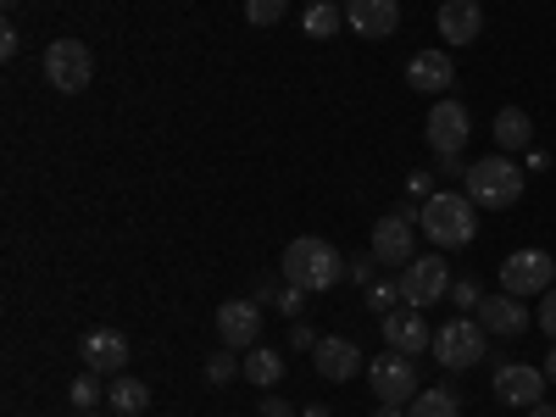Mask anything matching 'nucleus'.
Instances as JSON below:
<instances>
[{"instance_id":"f257e3e1","label":"nucleus","mask_w":556,"mask_h":417,"mask_svg":"<svg viewBox=\"0 0 556 417\" xmlns=\"http://www.w3.org/2000/svg\"><path fill=\"white\" fill-rule=\"evenodd\" d=\"M417 223L434 240V251H462L479 240V206L468 201V190H440L417 206Z\"/></svg>"},{"instance_id":"f03ea898","label":"nucleus","mask_w":556,"mask_h":417,"mask_svg":"<svg viewBox=\"0 0 556 417\" xmlns=\"http://www.w3.org/2000/svg\"><path fill=\"white\" fill-rule=\"evenodd\" d=\"M278 267H285V285H301L306 295H323V290H334L345 278V256L329 240H317V235L290 240L285 256H278Z\"/></svg>"},{"instance_id":"7ed1b4c3","label":"nucleus","mask_w":556,"mask_h":417,"mask_svg":"<svg viewBox=\"0 0 556 417\" xmlns=\"http://www.w3.org/2000/svg\"><path fill=\"white\" fill-rule=\"evenodd\" d=\"M462 184H468V201H473L479 212H506V206H518V201H523V167L506 156V151L468 162Z\"/></svg>"},{"instance_id":"20e7f679","label":"nucleus","mask_w":556,"mask_h":417,"mask_svg":"<svg viewBox=\"0 0 556 417\" xmlns=\"http://www.w3.org/2000/svg\"><path fill=\"white\" fill-rule=\"evenodd\" d=\"M401 306H412V312H424V306H434V301H445L451 295V267H445V256H412L406 267H401Z\"/></svg>"},{"instance_id":"39448f33","label":"nucleus","mask_w":556,"mask_h":417,"mask_svg":"<svg viewBox=\"0 0 556 417\" xmlns=\"http://www.w3.org/2000/svg\"><path fill=\"white\" fill-rule=\"evenodd\" d=\"M551 285H556V256H551V251L523 245V251H513V256L501 262V290H506V295L529 301V295H545Z\"/></svg>"},{"instance_id":"423d86ee","label":"nucleus","mask_w":556,"mask_h":417,"mask_svg":"<svg viewBox=\"0 0 556 417\" xmlns=\"http://www.w3.org/2000/svg\"><path fill=\"white\" fill-rule=\"evenodd\" d=\"M89 78H96V56H89L84 39H56L45 51V84L62 89V96H84Z\"/></svg>"},{"instance_id":"0eeeda50","label":"nucleus","mask_w":556,"mask_h":417,"mask_svg":"<svg viewBox=\"0 0 556 417\" xmlns=\"http://www.w3.org/2000/svg\"><path fill=\"white\" fill-rule=\"evenodd\" d=\"M367 384H374L379 406H406L417 395V356H401L384 345V356L367 362Z\"/></svg>"},{"instance_id":"6e6552de","label":"nucleus","mask_w":556,"mask_h":417,"mask_svg":"<svg viewBox=\"0 0 556 417\" xmlns=\"http://www.w3.org/2000/svg\"><path fill=\"white\" fill-rule=\"evenodd\" d=\"M412 245H417V206H401V212L374 223V245H367V251H374L384 267H406L417 256Z\"/></svg>"},{"instance_id":"1a4fd4ad","label":"nucleus","mask_w":556,"mask_h":417,"mask_svg":"<svg viewBox=\"0 0 556 417\" xmlns=\"http://www.w3.org/2000/svg\"><path fill=\"white\" fill-rule=\"evenodd\" d=\"M484 351H490V345H484V329H479L473 317H456V323H445V329H434V362L451 367V374L473 367Z\"/></svg>"},{"instance_id":"9d476101","label":"nucleus","mask_w":556,"mask_h":417,"mask_svg":"<svg viewBox=\"0 0 556 417\" xmlns=\"http://www.w3.org/2000/svg\"><path fill=\"white\" fill-rule=\"evenodd\" d=\"M495 401L501 406H540L551 379H545V367H529V362H501L495 367Z\"/></svg>"},{"instance_id":"9b49d317","label":"nucleus","mask_w":556,"mask_h":417,"mask_svg":"<svg viewBox=\"0 0 556 417\" xmlns=\"http://www.w3.org/2000/svg\"><path fill=\"white\" fill-rule=\"evenodd\" d=\"M468 134H473L468 106H462V101H434V112H429V123H424V139H429L434 156H462Z\"/></svg>"},{"instance_id":"f8f14e48","label":"nucleus","mask_w":556,"mask_h":417,"mask_svg":"<svg viewBox=\"0 0 556 417\" xmlns=\"http://www.w3.org/2000/svg\"><path fill=\"white\" fill-rule=\"evenodd\" d=\"M212 323H217V340H223L228 351L262 345V306H256V301H223Z\"/></svg>"},{"instance_id":"ddd939ff","label":"nucleus","mask_w":556,"mask_h":417,"mask_svg":"<svg viewBox=\"0 0 556 417\" xmlns=\"http://www.w3.org/2000/svg\"><path fill=\"white\" fill-rule=\"evenodd\" d=\"M379 323H384V345H390V351H401V356H424V351H434V329L424 323V312L395 306V312L379 317Z\"/></svg>"},{"instance_id":"4468645a","label":"nucleus","mask_w":556,"mask_h":417,"mask_svg":"<svg viewBox=\"0 0 556 417\" xmlns=\"http://www.w3.org/2000/svg\"><path fill=\"white\" fill-rule=\"evenodd\" d=\"M479 329L484 334H495V340H518L523 329H529V312H523V301L518 295H484L479 301Z\"/></svg>"},{"instance_id":"2eb2a0df","label":"nucleus","mask_w":556,"mask_h":417,"mask_svg":"<svg viewBox=\"0 0 556 417\" xmlns=\"http://www.w3.org/2000/svg\"><path fill=\"white\" fill-rule=\"evenodd\" d=\"M312 362H317V374L329 379V384H351L356 374H367V362H362V351H356L351 340H340V334H329V340H317Z\"/></svg>"},{"instance_id":"dca6fc26","label":"nucleus","mask_w":556,"mask_h":417,"mask_svg":"<svg viewBox=\"0 0 556 417\" xmlns=\"http://www.w3.org/2000/svg\"><path fill=\"white\" fill-rule=\"evenodd\" d=\"M345 23L362 39H390L401 28V7L395 0H345Z\"/></svg>"},{"instance_id":"f3484780","label":"nucleus","mask_w":556,"mask_h":417,"mask_svg":"<svg viewBox=\"0 0 556 417\" xmlns=\"http://www.w3.org/2000/svg\"><path fill=\"white\" fill-rule=\"evenodd\" d=\"M78 351H84V367H89V374H123L134 345H128L117 329H89Z\"/></svg>"},{"instance_id":"a211bd4d","label":"nucleus","mask_w":556,"mask_h":417,"mask_svg":"<svg viewBox=\"0 0 556 417\" xmlns=\"http://www.w3.org/2000/svg\"><path fill=\"white\" fill-rule=\"evenodd\" d=\"M406 84L417 89V96H445V89L456 84V62L445 51H417L406 62Z\"/></svg>"},{"instance_id":"6ab92c4d","label":"nucleus","mask_w":556,"mask_h":417,"mask_svg":"<svg viewBox=\"0 0 556 417\" xmlns=\"http://www.w3.org/2000/svg\"><path fill=\"white\" fill-rule=\"evenodd\" d=\"M440 34H445V45H473L484 34L479 0H445V7H440Z\"/></svg>"},{"instance_id":"aec40b11","label":"nucleus","mask_w":556,"mask_h":417,"mask_svg":"<svg viewBox=\"0 0 556 417\" xmlns=\"http://www.w3.org/2000/svg\"><path fill=\"white\" fill-rule=\"evenodd\" d=\"M106 406H112L117 417H139V412H151V384H146V379L117 374V379L106 384Z\"/></svg>"},{"instance_id":"412c9836","label":"nucleus","mask_w":556,"mask_h":417,"mask_svg":"<svg viewBox=\"0 0 556 417\" xmlns=\"http://www.w3.org/2000/svg\"><path fill=\"white\" fill-rule=\"evenodd\" d=\"M529 139H534V123L523 106H501L495 112V146L513 156V151H529Z\"/></svg>"},{"instance_id":"4be33fe9","label":"nucleus","mask_w":556,"mask_h":417,"mask_svg":"<svg viewBox=\"0 0 556 417\" xmlns=\"http://www.w3.org/2000/svg\"><path fill=\"white\" fill-rule=\"evenodd\" d=\"M245 379H251L256 390H273L278 379H285V356H278L273 345H251V351H245Z\"/></svg>"},{"instance_id":"5701e85b","label":"nucleus","mask_w":556,"mask_h":417,"mask_svg":"<svg viewBox=\"0 0 556 417\" xmlns=\"http://www.w3.org/2000/svg\"><path fill=\"white\" fill-rule=\"evenodd\" d=\"M301 28L312 39H334L345 28V12H340V0H312V7L301 12Z\"/></svg>"},{"instance_id":"b1692460","label":"nucleus","mask_w":556,"mask_h":417,"mask_svg":"<svg viewBox=\"0 0 556 417\" xmlns=\"http://www.w3.org/2000/svg\"><path fill=\"white\" fill-rule=\"evenodd\" d=\"M406 417H462V401H456V390H417L412 395V406H406Z\"/></svg>"},{"instance_id":"393cba45","label":"nucleus","mask_w":556,"mask_h":417,"mask_svg":"<svg viewBox=\"0 0 556 417\" xmlns=\"http://www.w3.org/2000/svg\"><path fill=\"white\" fill-rule=\"evenodd\" d=\"M245 17H251L256 28H273V23L290 17V0H245Z\"/></svg>"},{"instance_id":"a878e982","label":"nucleus","mask_w":556,"mask_h":417,"mask_svg":"<svg viewBox=\"0 0 556 417\" xmlns=\"http://www.w3.org/2000/svg\"><path fill=\"white\" fill-rule=\"evenodd\" d=\"M379 267H384V262H379L374 251H362V256H351V262H345V278L367 290V285H379Z\"/></svg>"},{"instance_id":"bb28decb","label":"nucleus","mask_w":556,"mask_h":417,"mask_svg":"<svg viewBox=\"0 0 556 417\" xmlns=\"http://www.w3.org/2000/svg\"><path fill=\"white\" fill-rule=\"evenodd\" d=\"M235 374H245V362H235V351H217V356H206V379H212V384H228Z\"/></svg>"},{"instance_id":"cd10ccee","label":"nucleus","mask_w":556,"mask_h":417,"mask_svg":"<svg viewBox=\"0 0 556 417\" xmlns=\"http://www.w3.org/2000/svg\"><path fill=\"white\" fill-rule=\"evenodd\" d=\"M101 395H106V384H101L96 374H78V379H73V406H78V412H89Z\"/></svg>"},{"instance_id":"c85d7f7f","label":"nucleus","mask_w":556,"mask_h":417,"mask_svg":"<svg viewBox=\"0 0 556 417\" xmlns=\"http://www.w3.org/2000/svg\"><path fill=\"white\" fill-rule=\"evenodd\" d=\"M395 301H401V285H367V306H374L379 317H390Z\"/></svg>"},{"instance_id":"c756f323","label":"nucleus","mask_w":556,"mask_h":417,"mask_svg":"<svg viewBox=\"0 0 556 417\" xmlns=\"http://www.w3.org/2000/svg\"><path fill=\"white\" fill-rule=\"evenodd\" d=\"M278 312H285L290 323H301V312H306V290L301 285H285V290H278V301H273Z\"/></svg>"},{"instance_id":"7c9ffc66","label":"nucleus","mask_w":556,"mask_h":417,"mask_svg":"<svg viewBox=\"0 0 556 417\" xmlns=\"http://www.w3.org/2000/svg\"><path fill=\"white\" fill-rule=\"evenodd\" d=\"M451 301H456L462 312H479L484 295H479V285H468V278H462V285H451Z\"/></svg>"},{"instance_id":"2f4dec72","label":"nucleus","mask_w":556,"mask_h":417,"mask_svg":"<svg viewBox=\"0 0 556 417\" xmlns=\"http://www.w3.org/2000/svg\"><path fill=\"white\" fill-rule=\"evenodd\" d=\"M317 340H323V334L312 329L306 317H301V323H290V345H301V351H317Z\"/></svg>"},{"instance_id":"473e14b6","label":"nucleus","mask_w":556,"mask_h":417,"mask_svg":"<svg viewBox=\"0 0 556 417\" xmlns=\"http://www.w3.org/2000/svg\"><path fill=\"white\" fill-rule=\"evenodd\" d=\"M540 329H545V334L556 340V285H551V290L540 295Z\"/></svg>"},{"instance_id":"72a5a7b5","label":"nucleus","mask_w":556,"mask_h":417,"mask_svg":"<svg viewBox=\"0 0 556 417\" xmlns=\"http://www.w3.org/2000/svg\"><path fill=\"white\" fill-rule=\"evenodd\" d=\"M17 51H23V34H17V28L7 23V28H0V56H7V62H12Z\"/></svg>"},{"instance_id":"f704fd0d","label":"nucleus","mask_w":556,"mask_h":417,"mask_svg":"<svg viewBox=\"0 0 556 417\" xmlns=\"http://www.w3.org/2000/svg\"><path fill=\"white\" fill-rule=\"evenodd\" d=\"M262 417H301V412H295L290 401H278V395H267V401H262Z\"/></svg>"},{"instance_id":"c9c22d12","label":"nucleus","mask_w":556,"mask_h":417,"mask_svg":"<svg viewBox=\"0 0 556 417\" xmlns=\"http://www.w3.org/2000/svg\"><path fill=\"white\" fill-rule=\"evenodd\" d=\"M440 173H451V178H462V173H468V162H462V156H440Z\"/></svg>"},{"instance_id":"e433bc0d","label":"nucleus","mask_w":556,"mask_h":417,"mask_svg":"<svg viewBox=\"0 0 556 417\" xmlns=\"http://www.w3.org/2000/svg\"><path fill=\"white\" fill-rule=\"evenodd\" d=\"M251 301H256V306H262V301H278V290L267 285V278H256V295H251Z\"/></svg>"},{"instance_id":"4c0bfd02","label":"nucleus","mask_w":556,"mask_h":417,"mask_svg":"<svg viewBox=\"0 0 556 417\" xmlns=\"http://www.w3.org/2000/svg\"><path fill=\"white\" fill-rule=\"evenodd\" d=\"M529 417H556V406H551V401H540V406H529Z\"/></svg>"},{"instance_id":"58836bf2","label":"nucleus","mask_w":556,"mask_h":417,"mask_svg":"<svg viewBox=\"0 0 556 417\" xmlns=\"http://www.w3.org/2000/svg\"><path fill=\"white\" fill-rule=\"evenodd\" d=\"M545 379L556 384V345H551V356H545Z\"/></svg>"},{"instance_id":"ea45409f","label":"nucleus","mask_w":556,"mask_h":417,"mask_svg":"<svg viewBox=\"0 0 556 417\" xmlns=\"http://www.w3.org/2000/svg\"><path fill=\"white\" fill-rule=\"evenodd\" d=\"M301 417H334V412H329V406H306Z\"/></svg>"},{"instance_id":"a19ab883","label":"nucleus","mask_w":556,"mask_h":417,"mask_svg":"<svg viewBox=\"0 0 556 417\" xmlns=\"http://www.w3.org/2000/svg\"><path fill=\"white\" fill-rule=\"evenodd\" d=\"M374 417H406V412H401V406H379Z\"/></svg>"},{"instance_id":"79ce46f5","label":"nucleus","mask_w":556,"mask_h":417,"mask_svg":"<svg viewBox=\"0 0 556 417\" xmlns=\"http://www.w3.org/2000/svg\"><path fill=\"white\" fill-rule=\"evenodd\" d=\"M78 417H101V412H96V406H89V412H78Z\"/></svg>"},{"instance_id":"37998d69","label":"nucleus","mask_w":556,"mask_h":417,"mask_svg":"<svg viewBox=\"0 0 556 417\" xmlns=\"http://www.w3.org/2000/svg\"><path fill=\"white\" fill-rule=\"evenodd\" d=\"M12 7H17V0H7V12H12Z\"/></svg>"}]
</instances>
